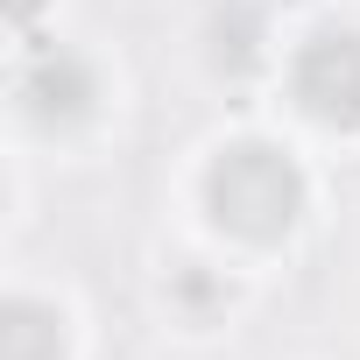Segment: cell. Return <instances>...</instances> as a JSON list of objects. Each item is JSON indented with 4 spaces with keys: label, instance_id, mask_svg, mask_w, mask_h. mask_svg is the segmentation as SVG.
I'll return each mask as SVG.
<instances>
[{
    "label": "cell",
    "instance_id": "6da1fadb",
    "mask_svg": "<svg viewBox=\"0 0 360 360\" xmlns=\"http://www.w3.org/2000/svg\"><path fill=\"white\" fill-rule=\"evenodd\" d=\"M198 212L226 248L269 255L311 219V169L276 134H233L198 169Z\"/></svg>",
    "mask_w": 360,
    "mask_h": 360
},
{
    "label": "cell",
    "instance_id": "7a4b0ae2",
    "mask_svg": "<svg viewBox=\"0 0 360 360\" xmlns=\"http://www.w3.org/2000/svg\"><path fill=\"white\" fill-rule=\"evenodd\" d=\"M283 99L304 127L360 134V29L325 22L283 50Z\"/></svg>",
    "mask_w": 360,
    "mask_h": 360
},
{
    "label": "cell",
    "instance_id": "3957f363",
    "mask_svg": "<svg viewBox=\"0 0 360 360\" xmlns=\"http://www.w3.org/2000/svg\"><path fill=\"white\" fill-rule=\"evenodd\" d=\"M22 113H29V120H57V127L99 113V71H92L85 57H71V50L36 57V64L22 71Z\"/></svg>",
    "mask_w": 360,
    "mask_h": 360
}]
</instances>
